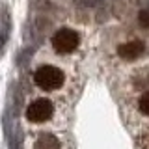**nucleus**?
<instances>
[{
    "label": "nucleus",
    "mask_w": 149,
    "mask_h": 149,
    "mask_svg": "<svg viewBox=\"0 0 149 149\" xmlns=\"http://www.w3.org/2000/svg\"><path fill=\"white\" fill-rule=\"evenodd\" d=\"M34 84L41 91L47 93H58L62 91L67 84V73L63 67L56 63H41L34 69Z\"/></svg>",
    "instance_id": "f257e3e1"
},
{
    "label": "nucleus",
    "mask_w": 149,
    "mask_h": 149,
    "mask_svg": "<svg viewBox=\"0 0 149 149\" xmlns=\"http://www.w3.org/2000/svg\"><path fill=\"white\" fill-rule=\"evenodd\" d=\"M138 22H140V26H142V28H149V9H140Z\"/></svg>",
    "instance_id": "6e6552de"
},
{
    "label": "nucleus",
    "mask_w": 149,
    "mask_h": 149,
    "mask_svg": "<svg viewBox=\"0 0 149 149\" xmlns=\"http://www.w3.org/2000/svg\"><path fill=\"white\" fill-rule=\"evenodd\" d=\"M9 32H11V21H9V15L6 13V17H4V21H2V30H0V50L8 43Z\"/></svg>",
    "instance_id": "0eeeda50"
},
{
    "label": "nucleus",
    "mask_w": 149,
    "mask_h": 149,
    "mask_svg": "<svg viewBox=\"0 0 149 149\" xmlns=\"http://www.w3.org/2000/svg\"><path fill=\"white\" fill-rule=\"evenodd\" d=\"M136 110L140 116H143V118H149V90L143 91L142 95L136 99Z\"/></svg>",
    "instance_id": "423d86ee"
},
{
    "label": "nucleus",
    "mask_w": 149,
    "mask_h": 149,
    "mask_svg": "<svg viewBox=\"0 0 149 149\" xmlns=\"http://www.w3.org/2000/svg\"><path fill=\"white\" fill-rule=\"evenodd\" d=\"M58 116V108L56 102L49 97H37V99L30 101L24 110V118L30 125L34 127H45V125L52 123Z\"/></svg>",
    "instance_id": "f03ea898"
},
{
    "label": "nucleus",
    "mask_w": 149,
    "mask_h": 149,
    "mask_svg": "<svg viewBox=\"0 0 149 149\" xmlns=\"http://www.w3.org/2000/svg\"><path fill=\"white\" fill-rule=\"evenodd\" d=\"M30 149H63V140L47 129H39L32 136Z\"/></svg>",
    "instance_id": "20e7f679"
},
{
    "label": "nucleus",
    "mask_w": 149,
    "mask_h": 149,
    "mask_svg": "<svg viewBox=\"0 0 149 149\" xmlns=\"http://www.w3.org/2000/svg\"><path fill=\"white\" fill-rule=\"evenodd\" d=\"M143 52H146V45H143L142 39H130L118 47V56L121 60H125V62L138 60Z\"/></svg>",
    "instance_id": "39448f33"
},
{
    "label": "nucleus",
    "mask_w": 149,
    "mask_h": 149,
    "mask_svg": "<svg viewBox=\"0 0 149 149\" xmlns=\"http://www.w3.org/2000/svg\"><path fill=\"white\" fill-rule=\"evenodd\" d=\"M50 47L60 56L74 54L78 50V47H80V34L77 30H73V28H60L50 37Z\"/></svg>",
    "instance_id": "7ed1b4c3"
},
{
    "label": "nucleus",
    "mask_w": 149,
    "mask_h": 149,
    "mask_svg": "<svg viewBox=\"0 0 149 149\" xmlns=\"http://www.w3.org/2000/svg\"><path fill=\"white\" fill-rule=\"evenodd\" d=\"M143 147H146V149H149V132L146 134V136H143Z\"/></svg>",
    "instance_id": "1a4fd4ad"
}]
</instances>
